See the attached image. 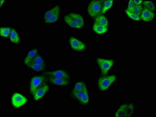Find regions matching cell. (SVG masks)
Masks as SVG:
<instances>
[{"label":"cell","mask_w":156,"mask_h":117,"mask_svg":"<svg viewBox=\"0 0 156 117\" xmlns=\"http://www.w3.org/2000/svg\"><path fill=\"white\" fill-rule=\"evenodd\" d=\"M61 14V5L59 2L49 7L43 12L42 22L46 25L57 24L59 21Z\"/></svg>","instance_id":"cell-1"},{"label":"cell","mask_w":156,"mask_h":117,"mask_svg":"<svg viewBox=\"0 0 156 117\" xmlns=\"http://www.w3.org/2000/svg\"><path fill=\"white\" fill-rule=\"evenodd\" d=\"M9 100L11 108L13 111H20L28 104L29 98L22 92H13L9 95Z\"/></svg>","instance_id":"cell-2"},{"label":"cell","mask_w":156,"mask_h":117,"mask_svg":"<svg viewBox=\"0 0 156 117\" xmlns=\"http://www.w3.org/2000/svg\"><path fill=\"white\" fill-rule=\"evenodd\" d=\"M64 22L69 26L76 29H81L84 26V18L77 13H70L64 15Z\"/></svg>","instance_id":"cell-3"},{"label":"cell","mask_w":156,"mask_h":117,"mask_svg":"<svg viewBox=\"0 0 156 117\" xmlns=\"http://www.w3.org/2000/svg\"><path fill=\"white\" fill-rule=\"evenodd\" d=\"M46 76L42 74L34 75L30 77L29 81V94L31 97L33 96L37 89L47 83Z\"/></svg>","instance_id":"cell-4"},{"label":"cell","mask_w":156,"mask_h":117,"mask_svg":"<svg viewBox=\"0 0 156 117\" xmlns=\"http://www.w3.org/2000/svg\"><path fill=\"white\" fill-rule=\"evenodd\" d=\"M68 97L70 100L75 101L81 106H87L90 102V96L87 88L80 92L71 91Z\"/></svg>","instance_id":"cell-5"},{"label":"cell","mask_w":156,"mask_h":117,"mask_svg":"<svg viewBox=\"0 0 156 117\" xmlns=\"http://www.w3.org/2000/svg\"><path fill=\"white\" fill-rule=\"evenodd\" d=\"M50 85L48 83H46L37 90L31 97L34 103H39L47 97L51 91Z\"/></svg>","instance_id":"cell-6"},{"label":"cell","mask_w":156,"mask_h":117,"mask_svg":"<svg viewBox=\"0 0 156 117\" xmlns=\"http://www.w3.org/2000/svg\"><path fill=\"white\" fill-rule=\"evenodd\" d=\"M42 74L46 76L71 79V75L68 71L62 68H54L48 70Z\"/></svg>","instance_id":"cell-7"},{"label":"cell","mask_w":156,"mask_h":117,"mask_svg":"<svg viewBox=\"0 0 156 117\" xmlns=\"http://www.w3.org/2000/svg\"><path fill=\"white\" fill-rule=\"evenodd\" d=\"M40 52L41 49L39 47H32L29 48L23 60V64L25 67L27 68L35 57L41 54Z\"/></svg>","instance_id":"cell-8"},{"label":"cell","mask_w":156,"mask_h":117,"mask_svg":"<svg viewBox=\"0 0 156 117\" xmlns=\"http://www.w3.org/2000/svg\"><path fill=\"white\" fill-rule=\"evenodd\" d=\"M70 47L75 51L82 52L86 49V45L84 42L74 36H70L68 39Z\"/></svg>","instance_id":"cell-9"},{"label":"cell","mask_w":156,"mask_h":117,"mask_svg":"<svg viewBox=\"0 0 156 117\" xmlns=\"http://www.w3.org/2000/svg\"><path fill=\"white\" fill-rule=\"evenodd\" d=\"M102 8V3L101 1H91L87 6V13L91 17H95L99 14Z\"/></svg>","instance_id":"cell-10"},{"label":"cell","mask_w":156,"mask_h":117,"mask_svg":"<svg viewBox=\"0 0 156 117\" xmlns=\"http://www.w3.org/2000/svg\"><path fill=\"white\" fill-rule=\"evenodd\" d=\"M48 83L55 87H66L71 84V79L46 76Z\"/></svg>","instance_id":"cell-11"},{"label":"cell","mask_w":156,"mask_h":117,"mask_svg":"<svg viewBox=\"0 0 156 117\" xmlns=\"http://www.w3.org/2000/svg\"><path fill=\"white\" fill-rule=\"evenodd\" d=\"M116 79L115 75H111L107 77H102L98 80V86L102 91H105L108 88L112 83Z\"/></svg>","instance_id":"cell-12"},{"label":"cell","mask_w":156,"mask_h":117,"mask_svg":"<svg viewBox=\"0 0 156 117\" xmlns=\"http://www.w3.org/2000/svg\"><path fill=\"white\" fill-rule=\"evenodd\" d=\"M97 62L100 68L101 73L103 75L107 73L109 69L113 65V61L112 60H106L98 58L97 59Z\"/></svg>","instance_id":"cell-13"},{"label":"cell","mask_w":156,"mask_h":117,"mask_svg":"<svg viewBox=\"0 0 156 117\" xmlns=\"http://www.w3.org/2000/svg\"><path fill=\"white\" fill-rule=\"evenodd\" d=\"M10 43L14 45L21 44L22 37L20 31L15 28H12L11 32L9 38Z\"/></svg>","instance_id":"cell-14"},{"label":"cell","mask_w":156,"mask_h":117,"mask_svg":"<svg viewBox=\"0 0 156 117\" xmlns=\"http://www.w3.org/2000/svg\"><path fill=\"white\" fill-rule=\"evenodd\" d=\"M27 68L35 72L42 73L48 70V64L42 65L32 62L28 65Z\"/></svg>","instance_id":"cell-15"},{"label":"cell","mask_w":156,"mask_h":117,"mask_svg":"<svg viewBox=\"0 0 156 117\" xmlns=\"http://www.w3.org/2000/svg\"><path fill=\"white\" fill-rule=\"evenodd\" d=\"M154 16V13L152 12L145 8L142 12L141 18L145 21L149 22L153 20Z\"/></svg>","instance_id":"cell-16"},{"label":"cell","mask_w":156,"mask_h":117,"mask_svg":"<svg viewBox=\"0 0 156 117\" xmlns=\"http://www.w3.org/2000/svg\"><path fill=\"white\" fill-rule=\"evenodd\" d=\"M12 28V27L10 26H1L0 28V35L1 37L9 39Z\"/></svg>","instance_id":"cell-17"},{"label":"cell","mask_w":156,"mask_h":117,"mask_svg":"<svg viewBox=\"0 0 156 117\" xmlns=\"http://www.w3.org/2000/svg\"><path fill=\"white\" fill-rule=\"evenodd\" d=\"M32 62L39 64H48L47 58L44 55L40 54L35 57L31 63Z\"/></svg>","instance_id":"cell-18"},{"label":"cell","mask_w":156,"mask_h":117,"mask_svg":"<svg viewBox=\"0 0 156 117\" xmlns=\"http://www.w3.org/2000/svg\"><path fill=\"white\" fill-rule=\"evenodd\" d=\"M87 88V84L83 81H79L75 83L72 91L75 92H80Z\"/></svg>","instance_id":"cell-19"},{"label":"cell","mask_w":156,"mask_h":117,"mask_svg":"<svg viewBox=\"0 0 156 117\" xmlns=\"http://www.w3.org/2000/svg\"><path fill=\"white\" fill-rule=\"evenodd\" d=\"M93 29L96 33L101 34L106 32L107 31L108 28L107 27L100 25L95 22L93 25Z\"/></svg>","instance_id":"cell-20"},{"label":"cell","mask_w":156,"mask_h":117,"mask_svg":"<svg viewBox=\"0 0 156 117\" xmlns=\"http://www.w3.org/2000/svg\"><path fill=\"white\" fill-rule=\"evenodd\" d=\"M134 111V105L133 103H128L124 112V116L131 117L133 115Z\"/></svg>","instance_id":"cell-21"},{"label":"cell","mask_w":156,"mask_h":117,"mask_svg":"<svg viewBox=\"0 0 156 117\" xmlns=\"http://www.w3.org/2000/svg\"><path fill=\"white\" fill-rule=\"evenodd\" d=\"M128 103H123L120 105L116 110L115 113L114 114L115 116L116 117H122L124 116V112H125V109Z\"/></svg>","instance_id":"cell-22"},{"label":"cell","mask_w":156,"mask_h":117,"mask_svg":"<svg viewBox=\"0 0 156 117\" xmlns=\"http://www.w3.org/2000/svg\"><path fill=\"white\" fill-rule=\"evenodd\" d=\"M95 23L107 28L108 24L107 19L103 15H100L97 17L95 19Z\"/></svg>","instance_id":"cell-23"},{"label":"cell","mask_w":156,"mask_h":117,"mask_svg":"<svg viewBox=\"0 0 156 117\" xmlns=\"http://www.w3.org/2000/svg\"><path fill=\"white\" fill-rule=\"evenodd\" d=\"M113 1H104V6L102 8L101 13L104 14L108 9L111 8L113 5Z\"/></svg>","instance_id":"cell-24"},{"label":"cell","mask_w":156,"mask_h":117,"mask_svg":"<svg viewBox=\"0 0 156 117\" xmlns=\"http://www.w3.org/2000/svg\"><path fill=\"white\" fill-rule=\"evenodd\" d=\"M126 13L128 15L129 17H130L131 18L133 19L134 20H137V21H139L140 20V18L139 16L135 14L134 13L131 12L129 11L128 10H126L125 11Z\"/></svg>","instance_id":"cell-25"},{"label":"cell","mask_w":156,"mask_h":117,"mask_svg":"<svg viewBox=\"0 0 156 117\" xmlns=\"http://www.w3.org/2000/svg\"><path fill=\"white\" fill-rule=\"evenodd\" d=\"M143 5L149 10L152 11L154 10V5L151 1H144L143 2Z\"/></svg>","instance_id":"cell-26"},{"label":"cell","mask_w":156,"mask_h":117,"mask_svg":"<svg viewBox=\"0 0 156 117\" xmlns=\"http://www.w3.org/2000/svg\"><path fill=\"white\" fill-rule=\"evenodd\" d=\"M142 10V6L140 5H135L134 13L139 16L141 13Z\"/></svg>","instance_id":"cell-27"},{"label":"cell","mask_w":156,"mask_h":117,"mask_svg":"<svg viewBox=\"0 0 156 117\" xmlns=\"http://www.w3.org/2000/svg\"><path fill=\"white\" fill-rule=\"evenodd\" d=\"M135 6V4L134 3L133 1H129V2L128 8L127 10L130 12L134 13Z\"/></svg>","instance_id":"cell-28"},{"label":"cell","mask_w":156,"mask_h":117,"mask_svg":"<svg viewBox=\"0 0 156 117\" xmlns=\"http://www.w3.org/2000/svg\"><path fill=\"white\" fill-rule=\"evenodd\" d=\"M6 1L5 0H1L0 1V2H1V8H2V6H5V3H6Z\"/></svg>","instance_id":"cell-29"},{"label":"cell","mask_w":156,"mask_h":117,"mask_svg":"<svg viewBox=\"0 0 156 117\" xmlns=\"http://www.w3.org/2000/svg\"><path fill=\"white\" fill-rule=\"evenodd\" d=\"M134 3L136 4L137 5H139L142 3V1H133Z\"/></svg>","instance_id":"cell-30"}]
</instances>
